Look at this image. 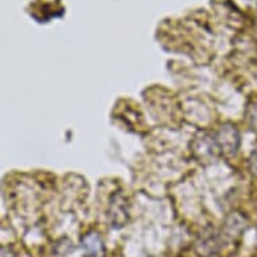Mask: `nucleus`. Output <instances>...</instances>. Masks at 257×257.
<instances>
[{"label":"nucleus","mask_w":257,"mask_h":257,"mask_svg":"<svg viewBox=\"0 0 257 257\" xmlns=\"http://www.w3.org/2000/svg\"><path fill=\"white\" fill-rule=\"evenodd\" d=\"M246 117H248L249 122H250L253 126H256L257 128V100L252 101L248 105V109H246Z\"/></svg>","instance_id":"7"},{"label":"nucleus","mask_w":257,"mask_h":257,"mask_svg":"<svg viewBox=\"0 0 257 257\" xmlns=\"http://www.w3.org/2000/svg\"><path fill=\"white\" fill-rule=\"evenodd\" d=\"M130 210H128V199L121 194L117 193L109 199V206H108V218L110 225L113 228H122L128 222Z\"/></svg>","instance_id":"2"},{"label":"nucleus","mask_w":257,"mask_h":257,"mask_svg":"<svg viewBox=\"0 0 257 257\" xmlns=\"http://www.w3.org/2000/svg\"><path fill=\"white\" fill-rule=\"evenodd\" d=\"M0 256L2 257H18L15 250L11 246H2L0 249Z\"/></svg>","instance_id":"9"},{"label":"nucleus","mask_w":257,"mask_h":257,"mask_svg":"<svg viewBox=\"0 0 257 257\" xmlns=\"http://www.w3.org/2000/svg\"><path fill=\"white\" fill-rule=\"evenodd\" d=\"M248 169L253 177L257 178V148H254L252 154H250V156H249Z\"/></svg>","instance_id":"8"},{"label":"nucleus","mask_w":257,"mask_h":257,"mask_svg":"<svg viewBox=\"0 0 257 257\" xmlns=\"http://www.w3.org/2000/svg\"><path fill=\"white\" fill-rule=\"evenodd\" d=\"M221 236L213 229H206L195 242V252L199 257H213L221 249Z\"/></svg>","instance_id":"3"},{"label":"nucleus","mask_w":257,"mask_h":257,"mask_svg":"<svg viewBox=\"0 0 257 257\" xmlns=\"http://www.w3.org/2000/svg\"><path fill=\"white\" fill-rule=\"evenodd\" d=\"M191 151L199 162H202V160H209L214 158L217 152L219 151V148L217 146L215 138H211L210 135H206V134H201L195 138L191 144Z\"/></svg>","instance_id":"4"},{"label":"nucleus","mask_w":257,"mask_h":257,"mask_svg":"<svg viewBox=\"0 0 257 257\" xmlns=\"http://www.w3.org/2000/svg\"><path fill=\"white\" fill-rule=\"evenodd\" d=\"M245 229H246V218L238 211L230 213L225 219V223H223L225 237H228L230 240H234L237 237H240Z\"/></svg>","instance_id":"6"},{"label":"nucleus","mask_w":257,"mask_h":257,"mask_svg":"<svg viewBox=\"0 0 257 257\" xmlns=\"http://www.w3.org/2000/svg\"><path fill=\"white\" fill-rule=\"evenodd\" d=\"M215 142L218 146L219 151L228 158H233L238 151L240 147V132L230 122H225L219 126L215 134Z\"/></svg>","instance_id":"1"},{"label":"nucleus","mask_w":257,"mask_h":257,"mask_svg":"<svg viewBox=\"0 0 257 257\" xmlns=\"http://www.w3.org/2000/svg\"><path fill=\"white\" fill-rule=\"evenodd\" d=\"M81 248L84 257H104L105 256V245L100 233L90 230L82 237Z\"/></svg>","instance_id":"5"}]
</instances>
